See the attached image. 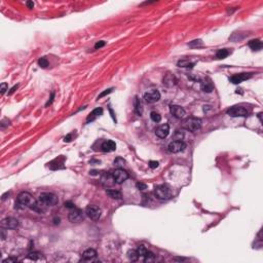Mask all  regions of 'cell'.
<instances>
[{
	"instance_id": "obj_1",
	"label": "cell",
	"mask_w": 263,
	"mask_h": 263,
	"mask_svg": "<svg viewBox=\"0 0 263 263\" xmlns=\"http://www.w3.org/2000/svg\"><path fill=\"white\" fill-rule=\"evenodd\" d=\"M16 206H18V208L25 209V208H30L34 211H38L40 212V206L38 205V201L33 197L29 192H21L18 195L17 198Z\"/></svg>"
},
{
	"instance_id": "obj_2",
	"label": "cell",
	"mask_w": 263,
	"mask_h": 263,
	"mask_svg": "<svg viewBox=\"0 0 263 263\" xmlns=\"http://www.w3.org/2000/svg\"><path fill=\"white\" fill-rule=\"evenodd\" d=\"M59 203L58 196L55 193L51 192H43L39 195L38 205L43 206V207H53Z\"/></svg>"
},
{
	"instance_id": "obj_3",
	"label": "cell",
	"mask_w": 263,
	"mask_h": 263,
	"mask_svg": "<svg viewBox=\"0 0 263 263\" xmlns=\"http://www.w3.org/2000/svg\"><path fill=\"white\" fill-rule=\"evenodd\" d=\"M183 129L189 132H197L201 127V120L197 117H189L185 119L182 124Z\"/></svg>"
},
{
	"instance_id": "obj_4",
	"label": "cell",
	"mask_w": 263,
	"mask_h": 263,
	"mask_svg": "<svg viewBox=\"0 0 263 263\" xmlns=\"http://www.w3.org/2000/svg\"><path fill=\"white\" fill-rule=\"evenodd\" d=\"M154 195L159 200H168L171 198V191L164 185H158L154 188Z\"/></svg>"
},
{
	"instance_id": "obj_5",
	"label": "cell",
	"mask_w": 263,
	"mask_h": 263,
	"mask_svg": "<svg viewBox=\"0 0 263 263\" xmlns=\"http://www.w3.org/2000/svg\"><path fill=\"white\" fill-rule=\"evenodd\" d=\"M226 113H227L229 116H232V117H244L249 114V111L242 106H233V107H230L229 109L226 111Z\"/></svg>"
},
{
	"instance_id": "obj_6",
	"label": "cell",
	"mask_w": 263,
	"mask_h": 263,
	"mask_svg": "<svg viewBox=\"0 0 263 263\" xmlns=\"http://www.w3.org/2000/svg\"><path fill=\"white\" fill-rule=\"evenodd\" d=\"M101 209L98 206L95 205H88L85 209V214L90 219L92 220H98L101 217Z\"/></svg>"
},
{
	"instance_id": "obj_7",
	"label": "cell",
	"mask_w": 263,
	"mask_h": 263,
	"mask_svg": "<svg viewBox=\"0 0 263 263\" xmlns=\"http://www.w3.org/2000/svg\"><path fill=\"white\" fill-rule=\"evenodd\" d=\"M1 227L4 229H16L19 227V220L14 217H6L2 219Z\"/></svg>"
},
{
	"instance_id": "obj_8",
	"label": "cell",
	"mask_w": 263,
	"mask_h": 263,
	"mask_svg": "<svg viewBox=\"0 0 263 263\" xmlns=\"http://www.w3.org/2000/svg\"><path fill=\"white\" fill-rule=\"evenodd\" d=\"M113 178H114L115 182L117 184H121L124 183V181H127L129 179V174L122 169H116L114 172L112 173Z\"/></svg>"
},
{
	"instance_id": "obj_9",
	"label": "cell",
	"mask_w": 263,
	"mask_h": 263,
	"mask_svg": "<svg viewBox=\"0 0 263 263\" xmlns=\"http://www.w3.org/2000/svg\"><path fill=\"white\" fill-rule=\"evenodd\" d=\"M186 148V144L182 141H172L168 146V150L172 153H178V152L183 151Z\"/></svg>"
},
{
	"instance_id": "obj_10",
	"label": "cell",
	"mask_w": 263,
	"mask_h": 263,
	"mask_svg": "<svg viewBox=\"0 0 263 263\" xmlns=\"http://www.w3.org/2000/svg\"><path fill=\"white\" fill-rule=\"evenodd\" d=\"M143 99H144L145 102L148 103V104H153V103L159 101V99H161V94H159L158 90H151V92L145 93Z\"/></svg>"
},
{
	"instance_id": "obj_11",
	"label": "cell",
	"mask_w": 263,
	"mask_h": 263,
	"mask_svg": "<svg viewBox=\"0 0 263 263\" xmlns=\"http://www.w3.org/2000/svg\"><path fill=\"white\" fill-rule=\"evenodd\" d=\"M68 219H69L70 222H72V223H78V222H80V221H82L83 215H82L81 210L76 209V208L71 209L69 216H68Z\"/></svg>"
},
{
	"instance_id": "obj_12",
	"label": "cell",
	"mask_w": 263,
	"mask_h": 263,
	"mask_svg": "<svg viewBox=\"0 0 263 263\" xmlns=\"http://www.w3.org/2000/svg\"><path fill=\"white\" fill-rule=\"evenodd\" d=\"M100 182L104 187L106 188H109V187H112L116 182H115L114 178H113V175L112 174H109V173H104L102 176H101V179H100Z\"/></svg>"
},
{
	"instance_id": "obj_13",
	"label": "cell",
	"mask_w": 263,
	"mask_h": 263,
	"mask_svg": "<svg viewBox=\"0 0 263 263\" xmlns=\"http://www.w3.org/2000/svg\"><path fill=\"white\" fill-rule=\"evenodd\" d=\"M170 111L178 119L183 118L186 115V111L181 106H179V105H171V106H170Z\"/></svg>"
},
{
	"instance_id": "obj_14",
	"label": "cell",
	"mask_w": 263,
	"mask_h": 263,
	"mask_svg": "<svg viewBox=\"0 0 263 263\" xmlns=\"http://www.w3.org/2000/svg\"><path fill=\"white\" fill-rule=\"evenodd\" d=\"M169 133H170V127H169V124H167L159 125V127H157L156 130H155V135L161 139L167 138Z\"/></svg>"
},
{
	"instance_id": "obj_15",
	"label": "cell",
	"mask_w": 263,
	"mask_h": 263,
	"mask_svg": "<svg viewBox=\"0 0 263 263\" xmlns=\"http://www.w3.org/2000/svg\"><path fill=\"white\" fill-rule=\"evenodd\" d=\"M252 77V73H240V74H235L230 77V81L234 84H238L244 80H247Z\"/></svg>"
},
{
	"instance_id": "obj_16",
	"label": "cell",
	"mask_w": 263,
	"mask_h": 263,
	"mask_svg": "<svg viewBox=\"0 0 263 263\" xmlns=\"http://www.w3.org/2000/svg\"><path fill=\"white\" fill-rule=\"evenodd\" d=\"M101 148H102V150L104 152H112L116 150V144H115L114 141L108 140V141L103 142Z\"/></svg>"
},
{
	"instance_id": "obj_17",
	"label": "cell",
	"mask_w": 263,
	"mask_h": 263,
	"mask_svg": "<svg viewBox=\"0 0 263 263\" xmlns=\"http://www.w3.org/2000/svg\"><path fill=\"white\" fill-rule=\"evenodd\" d=\"M97 257V252L94 249H87L82 253V259L85 261H92Z\"/></svg>"
},
{
	"instance_id": "obj_18",
	"label": "cell",
	"mask_w": 263,
	"mask_h": 263,
	"mask_svg": "<svg viewBox=\"0 0 263 263\" xmlns=\"http://www.w3.org/2000/svg\"><path fill=\"white\" fill-rule=\"evenodd\" d=\"M103 114V109L102 108H96V109H94L93 110L92 112L90 113V115H88L87 116V122H92V121H94L95 119H97L98 117L99 116H101V115Z\"/></svg>"
},
{
	"instance_id": "obj_19",
	"label": "cell",
	"mask_w": 263,
	"mask_h": 263,
	"mask_svg": "<svg viewBox=\"0 0 263 263\" xmlns=\"http://www.w3.org/2000/svg\"><path fill=\"white\" fill-rule=\"evenodd\" d=\"M249 46L253 50H259L262 48V42L259 39H254V40H251L249 42Z\"/></svg>"
},
{
	"instance_id": "obj_20",
	"label": "cell",
	"mask_w": 263,
	"mask_h": 263,
	"mask_svg": "<svg viewBox=\"0 0 263 263\" xmlns=\"http://www.w3.org/2000/svg\"><path fill=\"white\" fill-rule=\"evenodd\" d=\"M106 192L110 197L114 198V200H121V193L119 192L118 190H115V189H107Z\"/></svg>"
},
{
	"instance_id": "obj_21",
	"label": "cell",
	"mask_w": 263,
	"mask_h": 263,
	"mask_svg": "<svg viewBox=\"0 0 263 263\" xmlns=\"http://www.w3.org/2000/svg\"><path fill=\"white\" fill-rule=\"evenodd\" d=\"M127 258H129L130 260H131V261H137V260L139 259V253H138V251L137 250H130V251H127Z\"/></svg>"
},
{
	"instance_id": "obj_22",
	"label": "cell",
	"mask_w": 263,
	"mask_h": 263,
	"mask_svg": "<svg viewBox=\"0 0 263 263\" xmlns=\"http://www.w3.org/2000/svg\"><path fill=\"white\" fill-rule=\"evenodd\" d=\"M135 112L138 116H141L142 112H143V109H142V104L140 102V100L138 99V97L135 98Z\"/></svg>"
},
{
	"instance_id": "obj_23",
	"label": "cell",
	"mask_w": 263,
	"mask_h": 263,
	"mask_svg": "<svg viewBox=\"0 0 263 263\" xmlns=\"http://www.w3.org/2000/svg\"><path fill=\"white\" fill-rule=\"evenodd\" d=\"M28 259L33 260V261H38V260L43 259V255L38 252H32L28 255Z\"/></svg>"
},
{
	"instance_id": "obj_24",
	"label": "cell",
	"mask_w": 263,
	"mask_h": 263,
	"mask_svg": "<svg viewBox=\"0 0 263 263\" xmlns=\"http://www.w3.org/2000/svg\"><path fill=\"white\" fill-rule=\"evenodd\" d=\"M230 51L228 50H226V48H222V50H219L217 51V54H216V57H217L218 59H225L227 58L228 56H229Z\"/></svg>"
},
{
	"instance_id": "obj_25",
	"label": "cell",
	"mask_w": 263,
	"mask_h": 263,
	"mask_svg": "<svg viewBox=\"0 0 263 263\" xmlns=\"http://www.w3.org/2000/svg\"><path fill=\"white\" fill-rule=\"evenodd\" d=\"M178 66L179 67H183V68H192L194 66V63L190 62L188 60H181L178 62Z\"/></svg>"
},
{
	"instance_id": "obj_26",
	"label": "cell",
	"mask_w": 263,
	"mask_h": 263,
	"mask_svg": "<svg viewBox=\"0 0 263 263\" xmlns=\"http://www.w3.org/2000/svg\"><path fill=\"white\" fill-rule=\"evenodd\" d=\"M201 88H203V92L211 93L213 90V85H212V83H211V82L203 81V82H201Z\"/></svg>"
},
{
	"instance_id": "obj_27",
	"label": "cell",
	"mask_w": 263,
	"mask_h": 263,
	"mask_svg": "<svg viewBox=\"0 0 263 263\" xmlns=\"http://www.w3.org/2000/svg\"><path fill=\"white\" fill-rule=\"evenodd\" d=\"M164 84H167L168 87H172V85L175 84V78H174L173 75H167V77L164 78Z\"/></svg>"
},
{
	"instance_id": "obj_28",
	"label": "cell",
	"mask_w": 263,
	"mask_h": 263,
	"mask_svg": "<svg viewBox=\"0 0 263 263\" xmlns=\"http://www.w3.org/2000/svg\"><path fill=\"white\" fill-rule=\"evenodd\" d=\"M137 251H138L140 257H144L145 255H146V253L148 252V250L146 249V247H145V246H143V245H140L139 247H138V249H137Z\"/></svg>"
},
{
	"instance_id": "obj_29",
	"label": "cell",
	"mask_w": 263,
	"mask_h": 263,
	"mask_svg": "<svg viewBox=\"0 0 263 263\" xmlns=\"http://www.w3.org/2000/svg\"><path fill=\"white\" fill-rule=\"evenodd\" d=\"M150 117H151V119L153 120L154 122H159L161 120V114H159V113H157V112H155V111H153V112L150 113Z\"/></svg>"
},
{
	"instance_id": "obj_30",
	"label": "cell",
	"mask_w": 263,
	"mask_h": 263,
	"mask_svg": "<svg viewBox=\"0 0 263 263\" xmlns=\"http://www.w3.org/2000/svg\"><path fill=\"white\" fill-rule=\"evenodd\" d=\"M143 258H144V261L145 262H150V261H153L154 258H155V256H154L153 253L149 252V251H148V252L146 253V255H145Z\"/></svg>"
},
{
	"instance_id": "obj_31",
	"label": "cell",
	"mask_w": 263,
	"mask_h": 263,
	"mask_svg": "<svg viewBox=\"0 0 263 263\" xmlns=\"http://www.w3.org/2000/svg\"><path fill=\"white\" fill-rule=\"evenodd\" d=\"M188 45L190 46V47H197V46L203 45V41H201L200 39H196V40H193L191 41L190 43H188Z\"/></svg>"
},
{
	"instance_id": "obj_32",
	"label": "cell",
	"mask_w": 263,
	"mask_h": 263,
	"mask_svg": "<svg viewBox=\"0 0 263 263\" xmlns=\"http://www.w3.org/2000/svg\"><path fill=\"white\" fill-rule=\"evenodd\" d=\"M125 161L122 158H116L114 161V166L117 167V169H121L122 166H124Z\"/></svg>"
},
{
	"instance_id": "obj_33",
	"label": "cell",
	"mask_w": 263,
	"mask_h": 263,
	"mask_svg": "<svg viewBox=\"0 0 263 263\" xmlns=\"http://www.w3.org/2000/svg\"><path fill=\"white\" fill-rule=\"evenodd\" d=\"M38 64H39V66H40V67H42V68H46L48 66V62H47V60H46L45 58L39 59Z\"/></svg>"
},
{
	"instance_id": "obj_34",
	"label": "cell",
	"mask_w": 263,
	"mask_h": 263,
	"mask_svg": "<svg viewBox=\"0 0 263 263\" xmlns=\"http://www.w3.org/2000/svg\"><path fill=\"white\" fill-rule=\"evenodd\" d=\"M112 90H113V88H108V90H105V92H103L101 95H99V97H98V99H101V98L105 97V96H106V95L110 94V93H111Z\"/></svg>"
},
{
	"instance_id": "obj_35",
	"label": "cell",
	"mask_w": 263,
	"mask_h": 263,
	"mask_svg": "<svg viewBox=\"0 0 263 263\" xmlns=\"http://www.w3.org/2000/svg\"><path fill=\"white\" fill-rule=\"evenodd\" d=\"M105 44H106V42H105V41H99V42H97L95 44V48L96 50H99V48H101V47H103V46L105 45Z\"/></svg>"
},
{
	"instance_id": "obj_36",
	"label": "cell",
	"mask_w": 263,
	"mask_h": 263,
	"mask_svg": "<svg viewBox=\"0 0 263 263\" xmlns=\"http://www.w3.org/2000/svg\"><path fill=\"white\" fill-rule=\"evenodd\" d=\"M137 188H138L139 190H144V189H147V185L144 183L139 182V183H137Z\"/></svg>"
},
{
	"instance_id": "obj_37",
	"label": "cell",
	"mask_w": 263,
	"mask_h": 263,
	"mask_svg": "<svg viewBox=\"0 0 263 263\" xmlns=\"http://www.w3.org/2000/svg\"><path fill=\"white\" fill-rule=\"evenodd\" d=\"M149 167H150L151 169H156L157 167H158V161H151L150 163H149Z\"/></svg>"
},
{
	"instance_id": "obj_38",
	"label": "cell",
	"mask_w": 263,
	"mask_h": 263,
	"mask_svg": "<svg viewBox=\"0 0 263 263\" xmlns=\"http://www.w3.org/2000/svg\"><path fill=\"white\" fill-rule=\"evenodd\" d=\"M5 90H7V84L5 82H3L1 84V90H0V92H1V95H3L4 93H5Z\"/></svg>"
},
{
	"instance_id": "obj_39",
	"label": "cell",
	"mask_w": 263,
	"mask_h": 263,
	"mask_svg": "<svg viewBox=\"0 0 263 263\" xmlns=\"http://www.w3.org/2000/svg\"><path fill=\"white\" fill-rule=\"evenodd\" d=\"M65 207L68 208V209H73V208H75V206H74V203H71V201H66V203H65Z\"/></svg>"
},
{
	"instance_id": "obj_40",
	"label": "cell",
	"mask_w": 263,
	"mask_h": 263,
	"mask_svg": "<svg viewBox=\"0 0 263 263\" xmlns=\"http://www.w3.org/2000/svg\"><path fill=\"white\" fill-rule=\"evenodd\" d=\"M18 259L17 258H14V257H11V258H7V259L3 260V263H6V262H17Z\"/></svg>"
},
{
	"instance_id": "obj_41",
	"label": "cell",
	"mask_w": 263,
	"mask_h": 263,
	"mask_svg": "<svg viewBox=\"0 0 263 263\" xmlns=\"http://www.w3.org/2000/svg\"><path fill=\"white\" fill-rule=\"evenodd\" d=\"M71 138H72V135L69 134V135H67V136H66L65 138H64V141H65V142H70L71 141Z\"/></svg>"
},
{
	"instance_id": "obj_42",
	"label": "cell",
	"mask_w": 263,
	"mask_h": 263,
	"mask_svg": "<svg viewBox=\"0 0 263 263\" xmlns=\"http://www.w3.org/2000/svg\"><path fill=\"white\" fill-rule=\"evenodd\" d=\"M26 4H27V6H28V8H33L34 7V3L32 1H28Z\"/></svg>"
},
{
	"instance_id": "obj_43",
	"label": "cell",
	"mask_w": 263,
	"mask_h": 263,
	"mask_svg": "<svg viewBox=\"0 0 263 263\" xmlns=\"http://www.w3.org/2000/svg\"><path fill=\"white\" fill-rule=\"evenodd\" d=\"M54 96H55V95H54V94H51L50 100V101H48V102H47V103H46V106H48V105H50V104H51V102H53V100H54Z\"/></svg>"
},
{
	"instance_id": "obj_44",
	"label": "cell",
	"mask_w": 263,
	"mask_h": 263,
	"mask_svg": "<svg viewBox=\"0 0 263 263\" xmlns=\"http://www.w3.org/2000/svg\"><path fill=\"white\" fill-rule=\"evenodd\" d=\"M17 88H18V85H14V87H13V88H11V92H9L8 94H9V95H11V94H13V93L14 92V90H17Z\"/></svg>"
}]
</instances>
